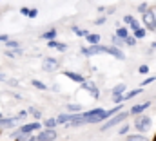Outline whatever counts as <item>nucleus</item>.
Returning <instances> with one entry per match:
<instances>
[{
	"mask_svg": "<svg viewBox=\"0 0 156 141\" xmlns=\"http://www.w3.org/2000/svg\"><path fill=\"white\" fill-rule=\"evenodd\" d=\"M104 112H105V110H104L102 107H96V108H91V110L82 112V118H83L85 123L94 125V123H102V121H104Z\"/></svg>",
	"mask_w": 156,
	"mask_h": 141,
	"instance_id": "nucleus-1",
	"label": "nucleus"
},
{
	"mask_svg": "<svg viewBox=\"0 0 156 141\" xmlns=\"http://www.w3.org/2000/svg\"><path fill=\"white\" fill-rule=\"evenodd\" d=\"M151 125H153V119H151L149 116L140 114V116H136V119H134V129H136L140 134H144V136H145V132L151 129Z\"/></svg>",
	"mask_w": 156,
	"mask_h": 141,
	"instance_id": "nucleus-2",
	"label": "nucleus"
},
{
	"mask_svg": "<svg viewBox=\"0 0 156 141\" xmlns=\"http://www.w3.org/2000/svg\"><path fill=\"white\" fill-rule=\"evenodd\" d=\"M127 116H129V112H118L116 116H113V118H111L109 121H105V123L102 125V130L105 132V130H109V129H113V127L120 125V123H122V121H123V119H125Z\"/></svg>",
	"mask_w": 156,
	"mask_h": 141,
	"instance_id": "nucleus-3",
	"label": "nucleus"
},
{
	"mask_svg": "<svg viewBox=\"0 0 156 141\" xmlns=\"http://www.w3.org/2000/svg\"><path fill=\"white\" fill-rule=\"evenodd\" d=\"M60 60H56V58H45L44 62H42V69L47 70V72H55V70L60 69Z\"/></svg>",
	"mask_w": 156,
	"mask_h": 141,
	"instance_id": "nucleus-4",
	"label": "nucleus"
},
{
	"mask_svg": "<svg viewBox=\"0 0 156 141\" xmlns=\"http://www.w3.org/2000/svg\"><path fill=\"white\" fill-rule=\"evenodd\" d=\"M40 129H42V125H40L38 121H33V123H26V125H22V127L18 129V132H20V134L29 136L31 132H38Z\"/></svg>",
	"mask_w": 156,
	"mask_h": 141,
	"instance_id": "nucleus-5",
	"label": "nucleus"
},
{
	"mask_svg": "<svg viewBox=\"0 0 156 141\" xmlns=\"http://www.w3.org/2000/svg\"><path fill=\"white\" fill-rule=\"evenodd\" d=\"M144 26L149 29V31H156V20H154V15H153V11L149 9V11H145L144 13Z\"/></svg>",
	"mask_w": 156,
	"mask_h": 141,
	"instance_id": "nucleus-6",
	"label": "nucleus"
},
{
	"mask_svg": "<svg viewBox=\"0 0 156 141\" xmlns=\"http://www.w3.org/2000/svg\"><path fill=\"white\" fill-rule=\"evenodd\" d=\"M80 53H82L83 56H94V54L104 53V45H87V47H82Z\"/></svg>",
	"mask_w": 156,
	"mask_h": 141,
	"instance_id": "nucleus-7",
	"label": "nucleus"
},
{
	"mask_svg": "<svg viewBox=\"0 0 156 141\" xmlns=\"http://www.w3.org/2000/svg\"><path fill=\"white\" fill-rule=\"evenodd\" d=\"M104 53H107V54L115 56L116 60H125L123 51H122V49H118V47H115V45H104Z\"/></svg>",
	"mask_w": 156,
	"mask_h": 141,
	"instance_id": "nucleus-8",
	"label": "nucleus"
},
{
	"mask_svg": "<svg viewBox=\"0 0 156 141\" xmlns=\"http://www.w3.org/2000/svg\"><path fill=\"white\" fill-rule=\"evenodd\" d=\"M56 139V130L44 129L40 134H37V141H55Z\"/></svg>",
	"mask_w": 156,
	"mask_h": 141,
	"instance_id": "nucleus-9",
	"label": "nucleus"
},
{
	"mask_svg": "<svg viewBox=\"0 0 156 141\" xmlns=\"http://www.w3.org/2000/svg\"><path fill=\"white\" fill-rule=\"evenodd\" d=\"M82 87H83V91H89V92H91V96H93L94 100H98V98H100V91H98V87H96L93 81L85 80V81L82 83Z\"/></svg>",
	"mask_w": 156,
	"mask_h": 141,
	"instance_id": "nucleus-10",
	"label": "nucleus"
},
{
	"mask_svg": "<svg viewBox=\"0 0 156 141\" xmlns=\"http://www.w3.org/2000/svg\"><path fill=\"white\" fill-rule=\"evenodd\" d=\"M149 107H151V101H144V103H138V105L131 107L129 114H131V116H140V114H142V112H145Z\"/></svg>",
	"mask_w": 156,
	"mask_h": 141,
	"instance_id": "nucleus-11",
	"label": "nucleus"
},
{
	"mask_svg": "<svg viewBox=\"0 0 156 141\" xmlns=\"http://www.w3.org/2000/svg\"><path fill=\"white\" fill-rule=\"evenodd\" d=\"M47 47L56 49V51H60V53H66V51H67V45H66L64 42H58V40H51V42H47Z\"/></svg>",
	"mask_w": 156,
	"mask_h": 141,
	"instance_id": "nucleus-12",
	"label": "nucleus"
},
{
	"mask_svg": "<svg viewBox=\"0 0 156 141\" xmlns=\"http://www.w3.org/2000/svg\"><path fill=\"white\" fill-rule=\"evenodd\" d=\"M64 76H67L69 80H73V81H76V83H83V81H85V76H82V74H78V72H73V70H64Z\"/></svg>",
	"mask_w": 156,
	"mask_h": 141,
	"instance_id": "nucleus-13",
	"label": "nucleus"
},
{
	"mask_svg": "<svg viewBox=\"0 0 156 141\" xmlns=\"http://www.w3.org/2000/svg\"><path fill=\"white\" fill-rule=\"evenodd\" d=\"M16 121H18V118H16V116H15V118H2V119H0V127L9 129V127H15V125H16Z\"/></svg>",
	"mask_w": 156,
	"mask_h": 141,
	"instance_id": "nucleus-14",
	"label": "nucleus"
},
{
	"mask_svg": "<svg viewBox=\"0 0 156 141\" xmlns=\"http://www.w3.org/2000/svg\"><path fill=\"white\" fill-rule=\"evenodd\" d=\"M123 22H125V24H127V26H129L133 31H136V29L140 27V24L136 22V18H133L131 15H125V16H123Z\"/></svg>",
	"mask_w": 156,
	"mask_h": 141,
	"instance_id": "nucleus-15",
	"label": "nucleus"
},
{
	"mask_svg": "<svg viewBox=\"0 0 156 141\" xmlns=\"http://www.w3.org/2000/svg\"><path fill=\"white\" fill-rule=\"evenodd\" d=\"M85 42L89 45H100V35L98 33H89V35L85 36Z\"/></svg>",
	"mask_w": 156,
	"mask_h": 141,
	"instance_id": "nucleus-16",
	"label": "nucleus"
},
{
	"mask_svg": "<svg viewBox=\"0 0 156 141\" xmlns=\"http://www.w3.org/2000/svg\"><path fill=\"white\" fill-rule=\"evenodd\" d=\"M138 94H142V87H138V89H133V91H129V92H125L123 96H122V100H133V98H136Z\"/></svg>",
	"mask_w": 156,
	"mask_h": 141,
	"instance_id": "nucleus-17",
	"label": "nucleus"
},
{
	"mask_svg": "<svg viewBox=\"0 0 156 141\" xmlns=\"http://www.w3.org/2000/svg\"><path fill=\"white\" fill-rule=\"evenodd\" d=\"M56 118H49V119H44V127L49 129V130H56Z\"/></svg>",
	"mask_w": 156,
	"mask_h": 141,
	"instance_id": "nucleus-18",
	"label": "nucleus"
},
{
	"mask_svg": "<svg viewBox=\"0 0 156 141\" xmlns=\"http://www.w3.org/2000/svg\"><path fill=\"white\" fill-rule=\"evenodd\" d=\"M123 94H125V85H123V83L115 85V89H113V98H116V96H123Z\"/></svg>",
	"mask_w": 156,
	"mask_h": 141,
	"instance_id": "nucleus-19",
	"label": "nucleus"
},
{
	"mask_svg": "<svg viewBox=\"0 0 156 141\" xmlns=\"http://www.w3.org/2000/svg\"><path fill=\"white\" fill-rule=\"evenodd\" d=\"M56 29H49V31H45V33H42V38L44 40H47V42H51V40H56Z\"/></svg>",
	"mask_w": 156,
	"mask_h": 141,
	"instance_id": "nucleus-20",
	"label": "nucleus"
},
{
	"mask_svg": "<svg viewBox=\"0 0 156 141\" xmlns=\"http://www.w3.org/2000/svg\"><path fill=\"white\" fill-rule=\"evenodd\" d=\"M5 47H7V51H18L20 49V43L16 40H7L5 42Z\"/></svg>",
	"mask_w": 156,
	"mask_h": 141,
	"instance_id": "nucleus-21",
	"label": "nucleus"
},
{
	"mask_svg": "<svg viewBox=\"0 0 156 141\" xmlns=\"http://www.w3.org/2000/svg\"><path fill=\"white\" fill-rule=\"evenodd\" d=\"M71 121V114H60L58 118H56V123L58 125H67Z\"/></svg>",
	"mask_w": 156,
	"mask_h": 141,
	"instance_id": "nucleus-22",
	"label": "nucleus"
},
{
	"mask_svg": "<svg viewBox=\"0 0 156 141\" xmlns=\"http://www.w3.org/2000/svg\"><path fill=\"white\" fill-rule=\"evenodd\" d=\"M129 35H131V33H129V29H127V27H118V29H116V36H118V38H122V40H125Z\"/></svg>",
	"mask_w": 156,
	"mask_h": 141,
	"instance_id": "nucleus-23",
	"label": "nucleus"
},
{
	"mask_svg": "<svg viewBox=\"0 0 156 141\" xmlns=\"http://www.w3.org/2000/svg\"><path fill=\"white\" fill-rule=\"evenodd\" d=\"M127 141H149L144 134H131V136H127Z\"/></svg>",
	"mask_w": 156,
	"mask_h": 141,
	"instance_id": "nucleus-24",
	"label": "nucleus"
},
{
	"mask_svg": "<svg viewBox=\"0 0 156 141\" xmlns=\"http://www.w3.org/2000/svg\"><path fill=\"white\" fill-rule=\"evenodd\" d=\"M133 33H134V38H136V40H142V38H145V35H147V33H145V27H138V29H136V31H133Z\"/></svg>",
	"mask_w": 156,
	"mask_h": 141,
	"instance_id": "nucleus-25",
	"label": "nucleus"
},
{
	"mask_svg": "<svg viewBox=\"0 0 156 141\" xmlns=\"http://www.w3.org/2000/svg\"><path fill=\"white\" fill-rule=\"evenodd\" d=\"M80 108H82V107L78 105V103H69V105H67L69 114H78V112H80Z\"/></svg>",
	"mask_w": 156,
	"mask_h": 141,
	"instance_id": "nucleus-26",
	"label": "nucleus"
},
{
	"mask_svg": "<svg viewBox=\"0 0 156 141\" xmlns=\"http://www.w3.org/2000/svg\"><path fill=\"white\" fill-rule=\"evenodd\" d=\"M71 29H73V31H75V35H76V36H82V38H85V36L89 35V33H87V31H83V29H80V27H76V26H73V27H71Z\"/></svg>",
	"mask_w": 156,
	"mask_h": 141,
	"instance_id": "nucleus-27",
	"label": "nucleus"
},
{
	"mask_svg": "<svg viewBox=\"0 0 156 141\" xmlns=\"http://www.w3.org/2000/svg\"><path fill=\"white\" fill-rule=\"evenodd\" d=\"M129 130H131V125H129V123H125V125H122V127H120V130H118V136H125Z\"/></svg>",
	"mask_w": 156,
	"mask_h": 141,
	"instance_id": "nucleus-28",
	"label": "nucleus"
},
{
	"mask_svg": "<svg viewBox=\"0 0 156 141\" xmlns=\"http://www.w3.org/2000/svg\"><path fill=\"white\" fill-rule=\"evenodd\" d=\"M123 42H125L129 47H136V38H134L133 35H129L127 38H125V40H123Z\"/></svg>",
	"mask_w": 156,
	"mask_h": 141,
	"instance_id": "nucleus-29",
	"label": "nucleus"
},
{
	"mask_svg": "<svg viewBox=\"0 0 156 141\" xmlns=\"http://www.w3.org/2000/svg\"><path fill=\"white\" fill-rule=\"evenodd\" d=\"M111 40H113V45H115V47H118V49H120V47H122V45L125 43V42H123L122 38H118L116 35H113V38H111Z\"/></svg>",
	"mask_w": 156,
	"mask_h": 141,
	"instance_id": "nucleus-30",
	"label": "nucleus"
},
{
	"mask_svg": "<svg viewBox=\"0 0 156 141\" xmlns=\"http://www.w3.org/2000/svg\"><path fill=\"white\" fill-rule=\"evenodd\" d=\"M33 87H37V89H40V91H47V85L42 83L40 80H33Z\"/></svg>",
	"mask_w": 156,
	"mask_h": 141,
	"instance_id": "nucleus-31",
	"label": "nucleus"
},
{
	"mask_svg": "<svg viewBox=\"0 0 156 141\" xmlns=\"http://www.w3.org/2000/svg\"><path fill=\"white\" fill-rule=\"evenodd\" d=\"M27 112H29V114H33L37 119H40V118H42V112H40L38 108H35V107H29V108H27Z\"/></svg>",
	"mask_w": 156,
	"mask_h": 141,
	"instance_id": "nucleus-32",
	"label": "nucleus"
},
{
	"mask_svg": "<svg viewBox=\"0 0 156 141\" xmlns=\"http://www.w3.org/2000/svg\"><path fill=\"white\" fill-rule=\"evenodd\" d=\"M153 81H156V76H149V78H145V80L142 81V85H140V87H145V85H151Z\"/></svg>",
	"mask_w": 156,
	"mask_h": 141,
	"instance_id": "nucleus-33",
	"label": "nucleus"
},
{
	"mask_svg": "<svg viewBox=\"0 0 156 141\" xmlns=\"http://www.w3.org/2000/svg\"><path fill=\"white\" fill-rule=\"evenodd\" d=\"M138 11H140V13H142V15H144V13H145V11H149V5H147V4H145V2H144V4H140V5H138Z\"/></svg>",
	"mask_w": 156,
	"mask_h": 141,
	"instance_id": "nucleus-34",
	"label": "nucleus"
},
{
	"mask_svg": "<svg viewBox=\"0 0 156 141\" xmlns=\"http://www.w3.org/2000/svg\"><path fill=\"white\" fill-rule=\"evenodd\" d=\"M138 72H140V74H147V72H149V65H145V64L140 65V67H138Z\"/></svg>",
	"mask_w": 156,
	"mask_h": 141,
	"instance_id": "nucleus-35",
	"label": "nucleus"
},
{
	"mask_svg": "<svg viewBox=\"0 0 156 141\" xmlns=\"http://www.w3.org/2000/svg\"><path fill=\"white\" fill-rule=\"evenodd\" d=\"M37 16H38V9H29L27 18H37Z\"/></svg>",
	"mask_w": 156,
	"mask_h": 141,
	"instance_id": "nucleus-36",
	"label": "nucleus"
},
{
	"mask_svg": "<svg viewBox=\"0 0 156 141\" xmlns=\"http://www.w3.org/2000/svg\"><path fill=\"white\" fill-rule=\"evenodd\" d=\"M105 20H107V16H100V18L94 20V24H96V26H102V24H105Z\"/></svg>",
	"mask_w": 156,
	"mask_h": 141,
	"instance_id": "nucleus-37",
	"label": "nucleus"
},
{
	"mask_svg": "<svg viewBox=\"0 0 156 141\" xmlns=\"http://www.w3.org/2000/svg\"><path fill=\"white\" fill-rule=\"evenodd\" d=\"M20 13H22L24 16H27V15H29V7H20Z\"/></svg>",
	"mask_w": 156,
	"mask_h": 141,
	"instance_id": "nucleus-38",
	"label": "nucleus"
},
{
	"mask_svg": "<svg viewBox=\"0 0 156 141\" xmlns=\"http://www.w3.org/2000/svg\"><path fill=\"white\" fill-rule=\"evenodd\" d=\"M7 40H9V36H7V35H0V42H4V43H5Z\"/></svg>",
	"mask_w": 156,
	"mask_h": 141,
	"instance_id": "nucleus-39",
	"label": "nucleus"
},
{
	"mask_svg": "<svg viewBox=\"0 0 156 141\" xmlns=\"http://www.w3.org/2000/svg\"><path fill=\"white\" fill-rule=\"evenodd\" d=\"M0 81H7V78H5V74H0Z\"/></svg>",
	"mask_w": 156,
	"mask_h": 141,
	"instance_id": "nucleus-40",
	"label": "nucleus"
},
{
	"mask_svg": "<svg viewBox=\"0 0 156 141\" xmlns=\"http://www.w3.org/2000/svg\"><path fill=\"white\" fill-rule=\"evenodd\" d=\"M151 11H153V15H154V20H156V7H153Z\"/></svg>",
	"mask_w": 156,
	"mask_h": 141,
	"instance_id": "nucleus-41",
	"label": "nucleus"
},
{
	"mask_svg": "<svg viewBox=\"0 0 156 141\" xmlns=\"http://www.w3.org/2000/svg\"><path fill=\"white\" fill-rule=\"evenodd\" d=\"M151 47H153V49H156V42H153V43H151Z\"/></svg>",
	"mask_w": 156,
	"mask_h": 141,
	"instance_id": "nucleus-42",
	"label": "nucleus"
},
{
	"mask_svg": "<svg viewBox=\"0 0 156 141\" xmlns=\"http://www.w3.org/2000/svg\"><path fill=\"white\" fill-rule=\"evenodd\" d=\"M27 141H37V138H31V136H29V139Z\"/></svg>",
	"mask_w": 156,
	"mask_h": 141,
	"instance_id": "nucleus-43",
	"label": "nucleus"
},
{
	"mask_svg": "<svg viewBox=\"0 0 156 141\" xmlns=\"http://www.w3.org/2000/svg\"><path fill=\"white\" fill-rule=\"evenodd\" d=\"M153 141H156V134H154V138H153Z\"/></svg>",
	"mask_w": 156,
	"mask_h": 141,
	"instance_id": "nucleus-44",
	"label": "nucleus"
},
{
	"mask_svg": "<svg viewBox=\"0 0 156 141\" xmlns=\"http://www.w3.org/2000/svg\"><path fill=\"white\" fill-rule=\"evenodd\" d=\"M2 118H4V116H2V114H0V119H2Z\"/></svg>",
	"mask_w": 156,
	"mask_h": 141,
	"instance_id": "nucleus-45",
	"label": "nucleus"
}]
</instances>
